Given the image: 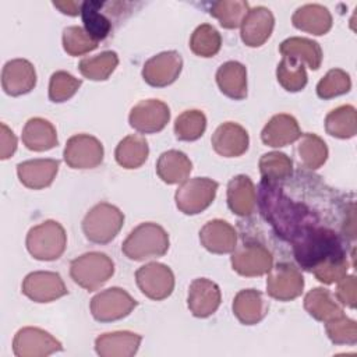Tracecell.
<instances>
[{
	"label": "cell",
	"mask_w": 357,
	"mask_h": 357,
	"mask_svg": "<svg viewBox=\"0 0 357 357\" xmlns=\"http://www.w3.org/2000/svg\"><path fill=\"white\" fill-rule=\"evenodd\" d=\"M258 205L264 219L278 236L291 243L303 230L318 226V218L311 209L286 195L278 181L264 180L258 185Z\"/></svg>",
	"instance_id": "cell-1"
},
{
	"label": "cell",
	"mask_w": 357,
	"mask_h": 357,
	"mask_svg": "<svg viewBox=\"0 0 357 357\" xmlns=\"http://www.w3.org/2000/svg\"><path fill=\"white\" fill-rule=\"evenodd\" d=\"M290 244L297 264L310 272L325 261L347 257L342 237L322 225L307 227Z\"/></svg>",
	"instance_id": "cell-2"
},
{
	"label": "cell",
	"mask_w": 357,
	"mask_h": 357,
	"mask_svg": "<svg viewBox=\"0 0 357 357\" xmlns=\"http://www.w3.org/2000/svg\"><path fill=\"white\" fill-rule=\"evenodd\" d=\"M169 250V234L158 223L145 222L134 227L123 241V254L132 261L163 257Z\"/></svg>",
	"instance_id": "cell-3"
},
{
	"label": "cell",
	"mask_w": 357,
	"mask_h": 357,
	"mask_svg": "<svg viewBox=\"0 0 357 357\" xmlns=\"http://www.w3.org/2000/svg\"><path fill=\"white\" fill-rule=\"evenodd\" d=\"M67 245L64 227L56 220H46L33 226L26 234V250L39 261L59 259Z\"/></svg>",
	"instance_id": "cell-4"
},
{
	"label": "cell",
	"mask_w": 357,
	"mask_h": 357,
	"mask_svg": "<svg viewBox=\"0 0 357 357\" xmlns=\"http://www.w3.org/2000/svg\"><path fill=\"white\" fill-rule=\"evenodd\" d=\"M123 223L124 215L117 206L109 202H100L91 208L85 215L82 220V231L89 241L95 244H107L119 234Z\"/></svg>",
	"instance_id": "cell-5"
},
{
	"label": "cell",
	"mask_w": 357,
	"mask_h": 357,
	"mask_svg": "<svg viewBox=\"0 0 357 357\" xmlns=\"http://www.w3.org/2000/svg\"><path fill=\"white\" fill-rule=\"evenodd\" d=\"M114 273V262L103 252L92 251L75 258L70 265L71 279L88 291L98 290Z\"/></svg>",
	"instance_id": "cell-6"
},
{
	"label": "cell",
	"mask_w": 357,
	"mask_h": 357,
	"mask_svg": "<svg viewBox=\"0 0 357 357\" xmlns=\"http://www.w3.org/2000/svg\"><path fill=\"white\" fill-rule=\"evenodd\" d=\"M219 184L208 177L185 180L176 191V205L185 215H197L213 202Z\"/></svg>",
	"instance_id": "cell-7"
},
{
	"label": "cell",
	"mask_w": 357,
	"mask_h": 357,
	"mask_svg": "<svg viewBox=\"0 0 357 357\" xmlns=\"http://www.w3.org/2000/svg\"><path fill=\"white\" fill-rule=\"evenodd\" d=\"M137 304L138 303L124 289L110 287L93 296L89 308L96 321L112 322L127 317Z\"/></svg>",
	"instance_id": "cell-8"
},
{
	"label": "cell",
	"mask_w": 357,
	"mask_h": 357,
	"mask_svg": "<svg viewBox=\"0 0 357 357\" xmlns=\"http://www.w3.org/2000/svg\"><path fill=\"white\" fill-rule=\"evenodd\" d=\"M139 290L151 300H165L174 289V275L169 266L159 262H149L135 272Z\"/></svg>",
	"instance_id": "cell-9"
},
{
	"label": "cell",
	"mask_w": 357,
	"mask_h": 357,
	"mask_svg": "<svg viewBox=\"0 0 357 357\" xmlns=\"http://www.w3.org/2000/svg\"><path fill=\"white\" fill-rule=\"evenodd\" d=\"M63 155L71 169H93L103 160V145L89 134H77L67 141Z\"/></svg>",
	"instance_id": "cell-10"
},
{
	"label": "cell",
	"mask_w": 357,
	"mask_h": 357,
	"mask_svg": "<svg viewBox=\"0 0 357 357\" xmlns=\"http://www.w3.org/2000/svg\"><path fill=\"white\" fill-rule=\"evenodd\" d=\"M13 350L18 357H43L61 351L63 346L49 332L33 326H26L15 333Z\"/></svg>",
	"instance_id": "cell-11"
},
{
	"label": "cell",
	"mask_w": 357,
	"mask_h": 357,
	"mask_svg": "<svg viewBox=\"0 0 357 357\" xmlns=\"http://www.w3.org/2000/svg\"><path fill=\"white\" fill-rule=\"evenodd\" d=\"M231 266L241 276H261L268 273L273 266L271 251L257 243H244L234 248Z\"/></svg>",
	"instance_id": "cell-12"
},
{
	"label": "cell",
	"mask_w": 357,
	"mask_h": 357,
	"mask_svg": "<svg viewBox=\"0 0 357 357\" xmlns=\"http://www.w3.org/2000/svg\"><path fill=\"white\" fill-rule=\"evenodd\" d=\"M170 120L169 106L159 99H145L138 102L130 112V126L141 134L162 131Z\"/></svg>",
	"instance_id": "cell-13"
},
{
	"label": "cell",
	"mask_w": 357,
	"mask_h": 357,
	"mask_svg": "<svg viewBox=\"0 0 357 357\" xmlns=\"http://www.w3.org/2000/svg\"><path fill=\"white\" fill-rule=\"evenodd\" d=\"M304 278L290 264H278L268 272L266 291L279 301H290L303 293Z\"/></svg>",
	"instance_id": "cell-14"
},
{
	"label": "cell",
	"mask_w": 357,
	"mask_h": 357,
	"mask_svg": "<svg viewBox=\"0 0 357 357\" xmlns=\"http://www.w3.org/2000/svg\"><path fill=\"white\" fill-rule=\"evenodd\" d=\"M21 289L22 293L35 303H50L67 294V287L61 276L49 271L28 273Z\"/></svg>",
	"instance_id": "cell-15"
},
{
	"label": "cell",
	"mask_w": 357,
	"mask_h": 357,
	"mask_svg": "<svg viewBox=\"0 0 357 357\" xmlns=\"http://www.w3.org/2000/svg\"><path fill=\"white\" fill-rule=\"evenodd\" d=\"M181 68L183 59L177 52H162L145 61L142 77L152 86H167L178 78Z\"/></svg>",
	"instance_id": "cell-16"
},
{
	"label": "cell",
	"mask_w": 357,
	"mask_h": 357,
	"mask_svg": "<svg viewBox=\"0 0 357 357\" xmlns=\"http://www.w3.org/2000/svg\"><path fill=\"white\" fill-rule=\"evenodd\" d=\"M36 85V73L31 61L14 59L4 64L1 71L3 91L10 96H20L31 92Z\"/></svg>",
	"instance_id": "cell-17"
},
{
	"label": "cell",
	"mask_w": 357,
	"mask_h": 357,
	"mask_svg": "<svg viewBox=\"0 0 357 357\" xmlns=\"http://www.w3.org/2000/svg\"><path fill=\"white\" fill-rule=\"evenodd\" d=\"M220 300V289L215 282L206 278H198L191 282L187 303L194 317L206 318L212 315L219 308Z\"/></svg>",
	"instance_id": "cell-18"
},
{
	"label": "cell",
	"mask_w": 357,
	"mask_h": 357,
	"mask_svg": "<svg viewBox=\"0 0 357 357\" xmlns=\"http://www.w3.org/2000/svg\"><path fill=\"white\" fill-rule=\"evenodd\" d=\"M211 142L215 152L220 156L236 158L241 156L248 149L250 138L243 126L233 121H226L215 130Z\"/></svg>",
	"instance_id": "cell-19"
},
{
	"label": "cell",
	"mask_w": 357,
	"mask_h": 357,
	"mask_svg": "<svg viewBox=\"0 0 357 357\" xmlns=\"http://www.w3.org/2000/svg\"><path fill=\"white\" fill-rule=\"evenodd\" d=\"M275 18L269 8L264 6L250 8L241 22V40L250 47H258L269 39Z\"/></svg>",
	"instance_id": "cell-20"
},
{
	"label": "cell",
	"mask_w": 357,
	"mask_h": 357,
	"mask_svg": "<svg viewBox=\"0 0 357 357\" xmlns=\"http://www.w3.org/2000/svg\"><path fill=\"white\" fill-rule=\"evenodd\" d=\"M201 244L213 254H229L237 247L234 227L222 219H213L199 230Z\"/></svg>",
	"instance_id": "cell-21"
},
{
	"label": "cell",
	"mask_w": 357,
	"mask_h": 357,
	"mask_svg": "<svg viewBox=\"0 0 357 357\" xmlns=\"http://www.w3.org/2000/svg\"><path fill=\"white\" fill-rule=\"evenodd\" d=\"M59 165L56 159H31L17 165V174L25 187L40 190L53 183Z\"/></svg>",
	"instance_id": "cell-22"
},
{
	"label": "cell",
	"mask_w": 357,
	"mask_h": 357,
	"mask_svg": "<svg viewBox=\"0 0 357 357\" xmlns=\"http://www.w3.org/2000/svg\"><path fill=\"white\" fill-rule=\"evenodd\" d=\"M301 137V130L297 120L286 113L275 114L262 128L261 139L265 145L280 148L286 146Z\"/></svg>",
	"instance_id": "cell-23"
},
{
	"label": "cell",
	"mask_w": 357,
	"mask_h": 357,
	"mask_svg": "<svg viewBox=\"0 0 357 357\" xmlns=\"http://www.w3.org/2000/svg\"><path fill=\"white\" fill-rule=\"evenodd\" d=\"M142 337L138 333L120 331L103 333L95 340V350L102 357H131L137 353Z\"/></svg>",
	"instance_id": "cell-24"
},
{
	"label": "cell",
	"mask_w": 357,
	"mask_h": 357,
	"mask_svg": "<svg viewBox=\"0 0 357 357\" xmlns=\"http://www.w3.org/2000/svg\"><path fill=\"white\" fill-rule=\"evenodd\" d=\"M269 304L255 289L240 290L233 300V312L244 325H255L268 314Z\"/></svg>",
	"instance_id": "cell-25"
},
{
	"label": "cell",
	"mask_w": 357,
	"mask_h": 357,
	"mask_svg": "<svg viewBox=\"0 0 357 357\" xmlns=\"http://www.w3.org/2000/svg\"><path fill=\"white\" fill-rule=\"evenodd\" d=\"M216 82L222 93L234 100L247 96V68L238 61H226L216 71Z\"/></svg>",
	"instance_id": "cell-26"
},
{
	"label": "cell",
	"mask_w": 357,
	"mask_h": 357,
	"mask_svg": "<svg viewBox=\"0 0 357 357\" xmlns=\"http://www.w3.org/2000/svg\"><path fill=\"white\" fill-rule=\"evenodd\" d=\"M291 22L300 31L312 35H325L332 28V15L321 4H305L294 11Z\"/></svg>",
	"instance_id": "cell-27"
},
{
	"label": "cell",
	"mask_w": 357,
	"mask_h": 357,
	"mask_svg": "<svg viewBox=\"0 0 357 357\" xmlns=\"http://www.w3.org/2000/svg\"><path fill=\"white\" fill-rule=\"evenodd\" d=\"M22 142L29 151H49L57 145L56 128L45 119H29L22 128Z\"/></svg>",
	"instance_id": "cell-28"
},
{
	"label": "cell",
	"mask_w": 357,
	"mask_h": 357,
	"mask_svg": "<svg viewBox=\"0 0 357 357\" xmlns=\"http://www.w3.org/2000/svg\"><path fill=\"white\" fill-rule=\"evenodd\" d=\"M227 205L238 216L251 215L255 206V187L248 176L238 174L229 181Z\"/></svg>",
	"instance_id": "cell-29"
},
{
	"label": "cell",
	"mask_w": 357,
	"mask_h": 357,
	"mask_svg": "<svg viewBox=\"0 0 357 357\" xmlns=\"http://www.w3.org/2000/svg\"><path fill=\"white\" fill-rule=\"evenodd\" d=\"M192 163L181 151L170 149L163 152L156 162V173L167 184H178L187 180Z\"/></svg>",
	"instance_id": "cell-30"
},
{
	"label": "cell",
	"mask_w": 357,
	"mask_h": 357,
	"mask_svg": "<svg viewBox=\"0 0 357 357\" xmlns=\"http://www.w3.org/2000/svg\"><path fill=\"white\" fill-rule=\"evenodd\" d=\"M304 308L317 321L328 322L336 317L343 315L342 305L335 300L328 289L317 287L308 291L304 297Z\"/></svg>",
	"instance_id": "cell-31"
},
{
	"label": "cell",
	"mask_w": 357,
	"mask_h": 357,
	"mask_svg": "<svg viewBox=\"0 0 357 357\" xmlns=\"http://www.w3.org/2000/svg\"><path fill=\"white\" fill-rule=\"evenodd\" d=\"M283 56L294 57L303 64L305 63L311 70H318L322 63V49L318 42L307 38H287L279 46Z\"/></svg>",
	"instance_id": "cell-32"
},
{
	"label": "cell",
	"mask_w": 357,
	"mask_h": 357,
	"mask_svg": "<svg viewBox=\"0 0 357 357\" xmlns=\"http://www.w3.org/2000/svg\"><path fill=\"white\" fill-rule=\"evenodd\" d=\"M103 11H105V1H96V0L82 1L81 18L84 22V29L96 42L107 38L112 31V21Z\"/></svg>",
	"instance_id": "cell-33"
},
{
	"label": "cell",
	"mask_w": 357,
	"mask_h": 357,
	"mask_svg": "<svg viewBox=\"0 0 357 357\" xmlns=\"http://www.w3.org/2000/svg\"><path fill=\"white\" fill-rule=\"evenodd\" d=\"M149 148L144 137L131 134L123 138L116 146L114 156L120 166L124 169H137L148 159Z\"/></svg>",
	"instance_id": "cell-34"
},
{
	"label": "cell",
	"mask_w": 357,
	"mask_h": 357,
	"mask_svg": "<svg viewBox=\"0 0 357 357\" xmlns=\"http://www.w3.org/2000/svg\"><path fill=\"white\" fill-rule=\"evenodd\" d=\"M325 130L336 138H351L357 132V112L351 105H343L328 113L325 117Z\"/></svg>",
	"instance_id": "cell-35"
},
{
	"label": "cell",
	"mask_w": 357,
	"mask_h": 357,
	"mask_svg": "<svg viewBox=\"0 0 357 357\" xmlns=\"http://www.w3.org/2000/svg\"><path fill=\"white\" fill-rule=\"evenodd\" d=\"M298 139L300 141L297 145V153L300 165L311 170L319 169L328 158V148L325 141L317 134L311 132L301 134Z\"/></svg>",
	"instance_id": "cell-36"
},
{
	"label": "cell",
	"mask_w": 357,
	"mask_h": 357,
	"mask_svg": "<svg viewBox=\"0 0 357 357\" xmlns=\"http://www.w3.org/2000/svg\"><path fill=\"white\" fill-rule=\"evenodd\" d=\"M119 64V56L113 50L102 52L93 57H85L79 61V73L92 81H105L116 70Z\"/></svg>",
	"instance_id": "cell-37"
},
{
	"label": "cell",
	"mask_w": 357,
	"mask_h": 357,
	"mask_svg": "<svg viewBox=\"0 0 357 357\" xmlns=\"http://www.w3.org/2000/svg\"><path fill=\"white\" fill-rule=\"evenodd\" d=\"M248 11H250V6L247 1L222 0V1L212 3L209 14L218 18L223 28L234 29L237 26H241V22L245 18Z\"/></svg>",
	"instance_id": "cell-38"
},
{
	"label": "cell",
	"mask_w": 357,
	"mask_h": 357,
	"mask_svg": "<svg viewBox=\"0 0 357 357\" xmlns=\"http://www.w3.org/2000/svg\"><path fill=\"white\" fill-rule=\"evenodd\" d=\"M279 84L289 92H298L307 85V73L304 64L294 57L283 56L276 68Z\"/></svg>",
	"instance_id": "cell-39"
},
{
	"label": "cell",
	"mask_w": 357,
	"mask_h": 357,
	"mask_svg": "<svg viewBox=\"0 0 357 357\" xmlns=\"http://www.w3.org/2000/svg\"><path fill=\"white\" fill-rule=\"evenodd\" d=\"M222 46V36L218 29L209 24H201L195 28L190 39V47L194 54L201 57L215 56Z\"/></svg>",
	"instance_id": "cell-40"
},
{
	"label": "cell",
	"mask_w": 357,
	"mask_h": 357,
	"mask_svg": "<svg viewBox=\"0 0 357 357\" xmlns=\"http://www.w3.org/2000/svg\"><path fill=\"white\" fill-rule=\"evenodd\" d=\"M259 172L264 180L283 181L291 177L293 162L282 152H268L259 159Z\"/></svg>",
	"instance_id": "cell-41"
},
{
	"label": "cell",
	"mask_w": 357,
	"mask_h": 357,
	"mask_svg": "<svg viewBox=\"0 0 357 357\" xmlns=\"http://www.w3.org/2000/svg\"><path fill=\"white\" fill-rule=\"evenodd\" d=\"M206 128V117L201 110H185L174 121V134L180 141H195Z\"/></svg>",
	"instance_id": "cell-42"
},
{
	"label": "cell",
	"mask_w": 357,
	"mask_h": 357,
	"mask_svg": "<svg viewBox=\"0 0 357 357\" xmlns=\"http://www.w3.org/2000/svg\"><path fill=\"white\" fill-rule=\"evenodd\" d=\"M350 88H351L350 75L340 68H332L325 74V77L319 79L317 85V95L321 99H331V98L347 93Z\"/></svg>",
	"instance_id": "cell-43"
},
{
	"label": "cell",
	"mask_w": 357,
	"mask_h": 357,
	"mask_svg": "<svg viewBox=\"0 0 357 357\" xmlns=\"http://www.w3.org/2000/svg\"><path fill=\"white\" fill-rule=\"evenodd\" d=\"M98 43L82 26H67L63 31V47L70 56H82L98 47Z\"/></svg>",
	"instance_id": "cell-44"
},
{
	"label": "cell",
	"mask_w": 357,
	"mask_h": 357,
	"mask_svg": "<svg viewBox=\"0 0 357 357\" xmlns=\"http://www.w3.org/2000/svg\"><path fill=\"white\" fill-rule=\"evenodd\" d=\"M82 81L75 78L67 71H56L50 77L49 82V99L52 102L60 103L68 100L75 95Z\"/></svg>",
	"instance_id": "cell-45"
},
{
	"label": "cell",
	"mask_w": 357,
	"mask_h": 357,
	"mask_svg": "<svg viewBox=\"0 0 357 357\" xmlns=\"http://www.w3.org/2000/svg\"><path fill=\"white\" fill-rule=\"evenodd\" d=\"M328 337L335 344H356L357 343V324L344 314L325 322Z\"/></svg>",
	"instance_id": "cell-46"
},
{
	"label": "cell",
	"mask_w": 357,
	"mask_h": 357,
	"mask_svg": "<svg viewBox=\"0 0 357 357\" xmlns=\"http://www.w3.org/2000/svg\"><path fill=\"white\" fill-rule=\"evenodd\" d=\"M347 269H349V261L346 257V258L325 261L324 264L317 266L312 271V273L319 282L325 284H331L343 279L347 275Z\"/></svg>",
	"instance_id": "cell-47"
},
{
	"label": "cell",
	"mask_w": 357,
	"mask_h": 357,
	"mask_svg": "<svg viewBox=\"0 0 357 357\" xmlns=\"http://www.w3.org/2000/svg\"><path fill=\"white\" fill-rule=\"evenodd\" d=\"M336 298L346 307L354 308L357 301V286L354 275H346L343 279L339 280L336 289Z\"/></svg>",
	"instance_id": "cell-48"
},
{
	"label": "cell",
	"mask_w": 357,
	"mask_h": 357,
	"mask_svg": "<svg viewBox=\"0 0 357 357\" xmlns=\"http://www.w3.org/2000/svg\"><path fill=\"white\" fill-rule=\"evenodd\" d=\"M17 149V138L14 132L1 123V134H0V159H8Z\"/></svg>",
	"instance_id": "cell-49"
},
{
	"label": "cell",
	"mask_w": 357,
	"mask_h": 357,
	"mask_svg": "<svg viewBox=\"0 0 357 357\" xmlns=\"http://www.w3.org/2000/svg\"><path fill=\"white\" fill-rule=\"evenodd\" d=\"M53 6H54L56 8H59L63 14L75 17V15L81 14L82 1H73V0H67V1H53Z\"/></svg>",
	"instance_id": "cell-50"
}]
</instances>
